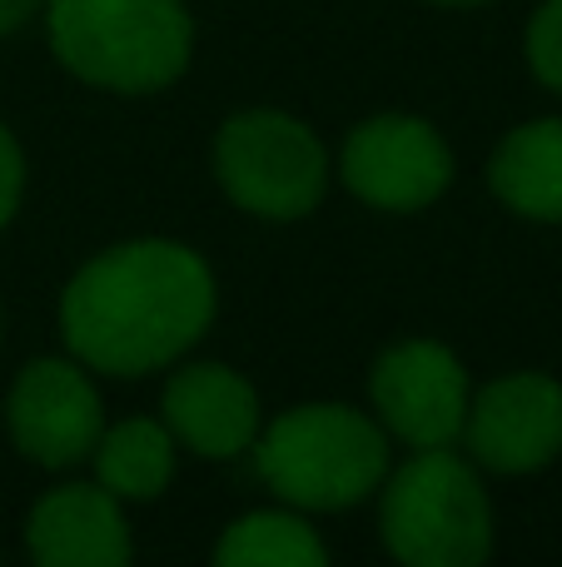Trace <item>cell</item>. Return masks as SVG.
Listing matches in <instances>:
<instances>
[{
    "instance_id": "ba28073f",
    "label": "cell",
    "mask_w": 562,
    "mask_h": 567,
    "mask_svg": "<svg viewBox=\"0 0 562 567\" xmlns=\"http://www.w3.org/2000/svg\"><path fill=\"white\" fill-rule=\"evenodd\" d=\"M6 429L20 458L35 468H75L90 463L105 433V403L80 359H30L15 373L6 399Z\"/></svg>"
},
{
    "instance_id": "3957f363",
    "label": "cell",
    "mask_w": 562,
    "mask_h": 567,
    "mask_svg": "<svg viewBox=\"0 0 562 567\" xmlns=\"http://www.w3.org/2000/svg\"><path fill=\"white\" fill-rule=\"evenodd\" d=\"M45 35L75 80L110 95H155L189 70L185 0H45Z\"/></svg>"
},
{
    "instance_id": "6da1fadb",
    "label": "cell",
    "mask_w": 562,
    "mask_h": 567,
    "mask_svg": "<svg viewBox=\"0 0 562 567\" xmlns=\"http://www.w3.org/2000/svg\"><path fill=\"white\" fill-rule=\"evenodd\" d=\"M219 284L205 255L179 239H125L100 249L60 293L70 359L110 379H145L179 363L209 333Z\"/></svg>"
},
{
    "instance_id": "30bf717a",
    "label": "cell",
    "mask_w": 562,
    "mask_h": 567,
    "mask_svg": "<svg viewBox=\"0 0 562 567\" xmlns=\"http://www.w3.org/2000/svg\"><path fill=\"white\" fill-rule=\"evenodd\" d=\"M159 419L175 433L179 449L209 463H229L239 453H249L259 429H264L254 383L215 359L179 363L169 373L165 399H159Z\"/></svg>"
},
{
    "instance_id": "4fadbf2b",
    "label": "cell",
    "mask_w": 562,
    "mask_h": 567,
    "mask_svg": "<svg viewBox=\"0 0 562 567\" xmlns=\"http://www.w3.org/2000/svg\"><path fill=\"white\" fill-rule=\"evenodd\" d=\"M175 458L179 443L165 429V419H125L115 429L100 433L95 453V483L110 488L119 503H149L169 488L175 478Z\"/></svg>"
},
{
    "instance_id": "e0dca14e",
    "label": "cell",
    "mask_w": 562,
    "mask_h": 567,
    "mask_svg": "<svg viewBox=\"0 0 562 567\" xmlns=\"http://www.w3.org/2000/svg\"><path fill=\"white\" fill-rule=\"evenodd\" d=\"M40 6H45V0H0V40L15 35L20 25H30V20L40 16Z\"/></svg>"
},
{
    "instance_id": "5b68a950",
    "label": "cell",
    "mask_w": 562,
    "mask_h": 567,
    "mask_svg": "<svg viewBox=\"0 0 562 567\" xmlns=\"http://www.w3.org/2000/svg\"><path fill=\"white\" fill-rule=\"evenodd\" d=\"M324 140L284 110H239L215 135V179L244 215L254 219H304L329 195Z\"/></svg>"
},
{
    "instance_id": "52a82bcc",
    "label": "cell",
    "mask_w": 562,
    "mask_h": 567,
    "mask_svg": "<svg viewBox=\"0 0 562 567\" xmlns=\"http://www.w3.org/2000/svg\"><path fill=\"white\" fill-rule=\"evenodd\" d=\"M368 399L384 433L404 449H454L464 439L473 383L448 343L404 339L378 353L368 373Z\"/></svg>"
},
{
    "instance_id": "7c38bea8",
    "label": "cell",
    "mask_w": 562,
    "mask_h": 567,
    "mask_svg": "<svg viewBox=\"0 0 562 567\" xmlns=\"http://www.w3.org/2000/svg\"><path fill=\"white\" fill-rule=\"evenodd\" d=\"M488 185L513 215L562 225V115L508 130L488 159Z\"/></svg>"
},
{
    "instance_id": "9a60e30c",
    "label": "cell",
    "mask_w": 562,
    "mask_h": 567,
    "mask_svg": "<svg viewBox=\"0 0 562 567\" xmlns=\"http://www.w3.org/2000/svg\"><path fill=\"white\" fill-rule=\"evenodd\" d=\"M523 50H528L533 75L543 80L548 90H558L562 95V0H543V6L533 10Z\"/></svg>"
},
{
    "instance_id": "d6986e66",
    "label": "cell",
    "mask_w": 562,
    "mask_h": 567,
    "mask_svg": "<svg viewBox=\"0 0 562 567\" xmlns=\"http://www.w3.org/2000/svg\"><path fill=\"white\" fill-rule=\"evenodd\" d=\"M0 323H6V313H0Z\"/></svg>"
},
{
    "instance_id": "8fae6325",
    "label": "cell",
    "mask_w": 562,
    "mask_h": 567,
    "mask_svg": "<svg viewBox=\"0 0 562 567\" xmlns=\"http://www.w3.org/2000/svg\"><path fill=\"white\" fill-rule=\"evenodd\" d=\"M25 548L40 567H119L129 563L125 503L100 483H60L35 498L25 518Z\"/></svg>"
},
{
    "instance_id": "ac0fdd59",
    "label": "cell",
    "mask_w": 562,
    "mask_h": 567,
    "mask_svg": "<svg viewBox=\"0 0 562 567\" xmlns=\"http://www.w3.org/2000/svg\"><path fill=\"white\" fill-rule=\"evenodd\" d=\"M428 6H488V0H428Z\"/></svg>"
},
{
    "instance_id": "5bb4252c",
    "label": "cell",
    "mask_w": 562,
    "mask_h": 567,
    "mask_svg": "<svg viewBox=\"0 0 562 567\" xmlns=\"http://www.w3.org/2000/svg\"><path fill=\"white\" fill-rule=\"evenodd\" d=\"M219 567H324L329 548L299 508H254L225 528L215 543Z\"/></svg>"
},
{
    "instance_id": "9c48e42d",
    "label": "cell",
    "mask_w": 562,
    "mask_h": 567,
    "mask_svg": "<svg viewBox=\"0 0 562 567\" xmlns=\"http://www.w3.org/2000/svg\"><path fill=\"white\" fill-rule=\"evenodd\" d=\"M458 443L478 468L503 478L548 468L562 453V383L553 373L518 369L473 389Z\"/></svg>"
},
{
    "instance_id": "277c9868",
    "label": "cell",
    "mask_w": 562,
    "mask_h": 567,
    "mask_svg": "<svg viewBox=\"0 0 562 567\" xmlns=\"http://www.w3.org/2000/svg\"><path fill=\"white\" fill-rule=\"evenodd\" d=\"M378 533L408 567H478L493 553V503L478 463L454 449H414L378 483Z\"/></svg>"
},
{
    "instance_id": "8992f818",
    "label": "cell",
    "mask_w": 562,
    "mask_h": 567,
    "mask_svg": "<svg viewBox=\"0 0 562 567\" xmlns=\"http://www.w3.org/2000/svg\"><path fill=\"white\" fill-rule=\"evenodd\" d=\"M348 195L384 215H418L454 185V150L418 115H374L348 130L339 150Z\"/></svg>"
},
{
    "instance_id": "2e32d148",
    "label": "cell",
    "mask_w": 562,
    "mask_h": 567,
    "mask_svg": "<svg viewBox=\"0 0 562 567\" xmlns=\"http://www.w3.org/2000/svg\"><path fill=\"white\" fill-rule=\"evenodd\" d=\"M20 199H25V150H20V140L0 120V229L15 219Z\"/></svg>"
},
{
    "instance_id": "7a4b0ae2",
    "label": "cell",
    "mask_w": 562,
    "mask_h": 567,
    "mask_svg": "<svg viewBox=\"0 0 562 567\" xmlns=\"http://www.w3.org/2000/svg\"><path fill=\"white\" fill-rule=\"evenodd\" d=\"M388 433L354 403H294L254 439V468L279 503L299 513H344L388 478Z\"/></svg>"
}]
</instances>
